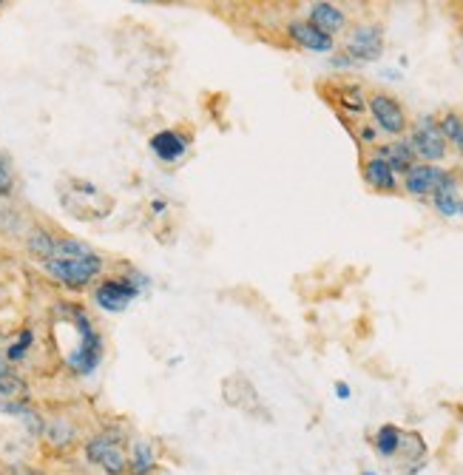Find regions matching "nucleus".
<instances>
[{"instance_id": "nucleus-1", "label": "nucleus", "mask_w": 463, "mask_h": 475, "mask_svg": "<svg viewBox=\"0 0 463 475\" xmlns=\"http://www.w3.org/2000/svg\"><path fill=\"white\" fill-rule=\"evenodd\" d=\"M85 455L91 464H97L99 469H105L108 475H122L131 464V458L125 455V447H122V438L114 435V432H102V435H94L85 447Z\"/></svg>"}, {"instance_id": "nucleus-2", "label": "nucleus", "mask_w": 463, "mask_h": 475, "mask_svg": "<svg viewBox=\"0 0 463 475\" xmlns=\"http://www.w3.org/2000/svg\"><path fill=\"white\" fill-rule=\"evenodd\" d=\"M74 319H77V330H80V344L68 356V367L77 370V373H91L99 364V358H102V341L94 333L91 321H88V316L82 310H74Z\"/></svg>"}, {"instance_id": "nucleus-3", "label": "nucleus", "mask_w": 463, "mask_h": 475, "mask_svg": "<svg viewBox=\"0 0 463 475\" xmlns=\"http://www.w3.org/2000/svg\"><path fill=\"white\" fill-rule=\"evenodd\" d=\"M43 265L57 282H62L68 287H82L102 270V259L97 253H88V256H80V259H68V262H43Z\"/></svg>"}, {"instance_id": "nucleus-4", "label": "nucleus", "mask_w": 463, "mask_h": 475, "mask_svg": "<svg viewBox=\"0 0 463 475\" xmlns=\"http://www.w3.org/2000/svg\"><path fill=\"white\" fill-rule=\"evenodd\" d=\"M409 145L415 151V156L426 159V162H437L446 156V139L437 128V122L432 117H420L412 128V137H409Z\"/></svg>"}, {"instance_id": "nucleus-5", "label": "nucleus", "mask_w": 463, "mask_h": 475, "mask_svg": "<svg viewBox=\"0 0 463 475\" xmlns=\"http://www.w3.org/2000/svg\"><path fill=\"white\" fill-rule=\"evenodd\" d=\"M369 114L378 122V128H383L386 134H403L406 131V111L392 94L375 91L369 97Z\"/></svg>"}, {"instance_id": "nucleus-6", "label": "nucleus", "mask_w": 463, "mask_h": 475, "mask_svg": "<svg viewBox=\"0 0 463 475\" xmlns=\"http://www.w3.org/2000/svg\"><path fill=\"white\" fill-rule=\"evenodd\" d=\"M381 51H383V31H381V26H358V28H352V34L347 40V54L352 60L369 63V60H378Z\"/></svg>"}, {"instance_id": "nucleus-7", "label": "nucleus", "mask_w": 463, "mask_h": 475, "mask_svg": "<svg viewBox=\"0 0 463 475\" xmlns=\"http://www.w3.org/2000/svg\"><path fill=\"white\" fill-rule=\"evenodd\" d=\"M139 293V284L131 282V279H105L99 287H97V304L105 307V310H125Z\"/></svg>"}, {"instance_id": "nucleus-8", "label": "nucleus", "mask_w": 463, "mask_h": 475, "mask_svg": "<svg viewBox=\"0 0 463 475\" xmlns=\"http://www.w3.org/2000/svg\"><path fill=\"white\" fill-rule=\"evenodd\" d=\"M446 179V171H440L437 165H412L406 171V191L415 193V196H426V193H435L440 188V182Z\"/></svg>"}, {"instance_id": "nucleus-9", "label": "nucleus", "mask_w": 463, "mask_h": 475, "mask_svg": "<svg viewBox=\"0 0 463 475\" xmlns=\"http://www.w3.org/2000/svg\"><path fill=\"white\" fill-rule=\"evenodd\" d=\"M287 34L307 51H332V37L318 31L310 20H295L287 26Z\"/></svg>"}, {"instance_id": "nucleus-10", "label": "nucleus", "mask_w": 463, "mask_h": 475, "mask_svg": "<svg viewBox=\"0 0 463 475\" xmlns=\"http://www.w3.org/2000/svg\"><path fill=\"white\" fill-rule=\"evenodd\" d=\"M151 151L162 159V162H176L185 151H187V137L182 131H173V128H165L159 134L151 137Z\"/></svg>"}, {"instance_id": "nucleus-11", "label": "nucleus", "mask_w": 463, "mask_h": 475, "mask_svg": "<svg viewBox=\"0 0 463 475\" xmlns=\"http://www.w3.org/2000/svg\"><path fill=\"white\" fill-rule=\"evenodd\" d=\"M310 23L318 28V31H324V34H335V31H341L344 26H347V17H344V11L338 9V6H332V3H315L312 9H310Z\"/></svg>"}, {"instance_id": "nucleus-12", "label": "nucleus", "mask_w": 463, "mask_h": 475, "mask_svg": "<svg viewBox=\"0 0 463 475\" xmlns=\"http://www.w3.org/2000/svg\"><path fill=\"white\" fill-rule=\"evenodd\" d=\"M364 179L378 191H395V171L381 154L364 162Z\"/></svg>"}, {"instance_id": "nucleus-13", "label": "nucleus", "mask_w": 463, "mask_h": 475, "mask_svg": "<svg viewBox=\"0 0 463 475\" xmlns=\"http://www.w3.org/2000/svg\"><path fill=\"white\" fill-rule=\"evenodd\" d=\"M381 156L389 162V168H392V171H403V174H406V171L415 165V151H412L409 139H401V142L386 145V148L381 151Z\"/></svg>"}, {"instance_id": "nucleus-14", "label": "nucleus", "mask_w": 463, "mask_h": 475, "mask_svg": "<svg viewBox=\"0 0 463 475\" xmlns=\"http://www.w3.org/2000/svg\"><path fill=\"white\" fill-rule=\"evenodd\" d=\"M88 253H91V247L77 242V239H51L45 262H68V259H80V256H88Z\"/></svg>"}, {"instance_id": "nucleus-15", "label": "nucleus", "mask_w": 463, "mask_h": 475, "mask_svg": "<svg viewBox=\"0 0 463 475\" xmlns=\"http://www.w3.org/2000/svg\"><path fill=\"white\" fill-rule=\"evenodd\" d=\"M401 441H403V432H401L395 424H383V427L378 429V435H375V449H378V455L389 458V455L398 452Z\"/></svg>"}, {"instance_id": "nucleus-16", "label": "nucleus", "mask_w": 463, "mask_h": 475, "mask_svg": "<svg viewBox=\"0 0 463 475\" xmlns=\"http://www.w3.org/2000/svg\"><path fill=\"white\" fill-rule=\"evenodd\" d=\"M437 128H440L443 139H446V142H454V148L463 154V117L454 114V111H449V114H443V117L437 119Z\"/></svg>"}, {"instance_id": "nucleus-17", "label": "nucleus", "mask_w": 463, "mask_h": 475, "mask_svg": "<svg viewBox=\"0 0 463 475\" xmlns=\"http://www.w3.org/2000/svg\"><path fill=\"white\" fill-rule=\"evenodd\" d=\"M131 475H148L151 472V466H153V449L145 444V441H139L136 447H134V458H131Z\"/></svg>"}, {"instance_id": "nucleus-18", "label": "nucleus", "mask_w": 463, "mask_h": 475, "mask_svg": "<svg viewBox=\"0 0 463 475\" xmlns=\"http://www.w3.org/2000/svg\"><path fill=\"white\" fill-rule=\"evenodd\" d=\"M11 188H14V174H11V165H9L6 154H0V196L11 193Z\"/></svg>"}, {"instance_id": "nucleus-19", "label": "nucleus", "mask_w": 463, "mask_h": 475, "mask_svg": "<svg viewBox=\"0 0 463 475\" xmlns=\"http://www.w3.org/2000/svg\"><path fill=\"white\" fill-rule=\"evenodd\" d=\"M28 344H31V330H23V333H20V338L9 347V353H6V356H9L11 361H17V358H23V356H26Z\"/></svg>"}, {"instance_id": "nucleus-20", "label": "nucleus", "mask_w": 463, "mask_h": 475, "mask_svg": "<svg viewBox=\"0 0 463 475\" xmlns=\"http://www.w3.org/2000/svg\"><path fill=\"white\" fill-rule=\"evenodd\" d=\"M0 475H45V472H40L34 466H26V464H9V466L0 469Z\"/></svg>"}, {"instance_id": "nucleus-21", "label": "nucleus", "mask_w": 463, "mask_h": 475, "mask_svg": "<svg viewBox=\"0 0 463 475\" xmlns=\"http://www.w3.org/2000/svg\"><path fill=\"white\" fill-rule=\"evenodd\" d=\"M335 390H338V398H347V395H349V387H347L344 381H338V384H335Z\"/></svg>"}, {"instance_id": "nucleus-22", "label": "nucleus", "mask_w": 463, "mask_h": 475, "mask_svg": "<svg viewBox=\"0 0 463 475\" xmlns=\"http://www.w3.org/2000/svg\"><path fill=\"white\" fill-rule=\"evenodd\" d=\"M364 475H375V472H364Z\"/></svg>"}]
</instances>
